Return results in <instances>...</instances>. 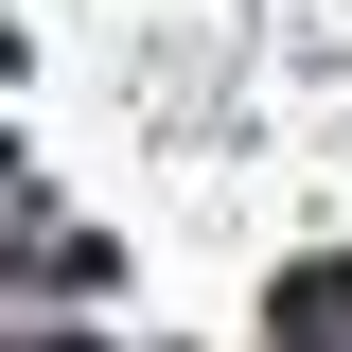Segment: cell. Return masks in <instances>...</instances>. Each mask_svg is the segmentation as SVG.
Listing matches in <instances>:
<instances>
[{"label": "cell", "instance_id": "cell-1", "mask_svg": "<svg viewBox=\"0 0 352 352\" xmlns=\"http://www.w3.org/2000/svg\"><path fill=\"white\" fill-rule=\"evenodd\" d=\"M282 352H352V264H317L300 300H282Z\"/></svg>", "mask_w": 352, "mask_h": 352}]
</instances>
